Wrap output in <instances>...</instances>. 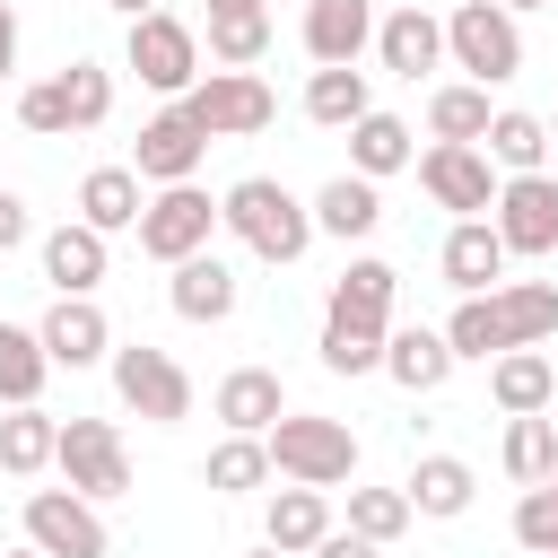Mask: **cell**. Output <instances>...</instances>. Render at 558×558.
Instances as JSON below:
<instances>
[{"mask_svg": "<svg viewBox=\"0 0 558 558\" xmlns=\"http://www.w3.org/2000/svg\"><path fill=\"white\" fill-rule=\"evenodd\" d=\"M549 331H558V288H549V279H497V288H480V296H462V305L445 314V349H453V366H462V357L541 349Z\"/></svg>", "mask_w": 558, "mask_h": 558, "instance_id": "obj_1", "label": "cell"}, {"mask_svg": "<svg viewBox=\"0 0 558 558\" xmlns=\"http://www.w3.org/2000/svg\"><path fill=\"white\" fill-rule=\"evenodd\" d=\"M392 288H401V270L375 262V253H357V262L331 279V305H323V366H331V375H375V366H384Z\"/></svg>", "mask_w": 558, "mask_h": 558, "instance_id": "obj_2", "label": "cell"}, {"mask_svg": "<svg viewBox=\"0 0 558 558\" xmlns=\"http://www.w3.org/2000/svg\"><path fill=\"white\" fill-rule=\"evenodd\" d=\"M218 227H227L253 262H270V270L305 262V244H314V209H305L279 174H244V183L218 201Z\"/></svg>", "mask_w": 558, "mask_h": 558, "instance_id": "obj_3", "label": "cell"}, {"mask_svg": "<svg viewBox=\"0 0 558 558\" xmlns=\"http://www.w3.org/2000/svg\"><path fill=\"white\" fill-rule=\"evenodd\" d=\"M262 445H270V471H279V480H305V488H340V480H357V436H349V418L279 410V418L262 427Z\"/></svg>", "mask_w": 558, "mask_h": 558, "instance_id": "obj_4", "label": "cell"}, {"mask_svg": "<svg viewBox=\"0 0 558 558\" xmlns=\"http://www.w3.org/2000/svg\"><path fill=\"white\" fill-rule=\"evenodd\" d=\"M445 61L471 70V87H506V78L523 70V26H514V9L462 0V9L445 17Z\"/></svg>", "mask_w": 558, "mask_h": 558, "instance_id": "obj_5", "label": "cell"}, {"mask_svg": "<svg viewBox=\"0 0 558 558\" xmlns=\"http://www.w3.org/2000/svg\"><path fill=\"white\" fill-rule=\"evenodd\" d=\"M209 140H253V131H270L279 122V96H270V78H253V70H201L183 96H174Z\"/></svg>", "mask_w": 558, "mask_h": 558, "instance_id": "obj_6", "label": "cell"}, {"mask_svg": "<svg viewBox=\"0 0 558 558\" xmlns=\"http://www.w3.org/2000/svg\"><path fill=\"white\" fill-rule=\"evenodd\" d=\"M113 392H122V410H140L148 427H183L192 418V375L166 357V349H148V340H113Z\"/></svg>", "mask_w": 558, "mask_h": 558, "instance_id": "obj_7", "label": "cell"}, {"mask_svg": "<svg viewBox=\"0 0 558 558\" xmlns=\"http://www.w3.org/2000/svg\"><path fill=\"white\" fill-rule=\"evenodd\" d=\"M410 166H418V192H427L436 209H453V218H488V201H497V183H506L480 140H436V148L410 157Z\"/></svg>", "mask_w": 558, "mask_h": 558, "instance_id": "obj_8", "label": "cell"}, {"mask_svg": "<svg viewBox=\"0 0 558 558\" xmlns=\"http://www.w3.org/2000/svg\"><path fill=\"white\" fill-rule=\"evenodd\" d=\"M52 471H61V488H78V497H122V488H131L122 427H113V418H70V427L52 436Z\"/></svg>", "mask_w": 558, "mask_h": 558, "instance_id": "obj_9", "label": "cell"}, {"mask_svg": "<svg viewBox=\"0 0 558 558\" xmlns=\"http://www.w3.org/2000/svg\"><path fill=\"white\" fill-rule=\"evenodd\" d=\"M488 227L506 235L514 262H541L558 253V174H506L497 201H488Z\"/></svg>", "mask_w": 558, "mask_h": 558, "instance_id": "obj_10", "label": "cell"}, {"mask_svg": "<svg viewBox=\"0 0 558 558\" xmlns=\"http://www.w3.org/2000/svg\"><path fill=\"white\" fill-rule=\"evenodd\" d=\"M122 61L140 70V87H157V96H183V87L201 78V35H192L183 17H166V9H148V17H131V44H122Z\"/></svg>", "mask_w": 558, "mask_h": 558, "instance_id": "obj_11", "label": "cell"}, {"mask_svg": "<svg viewBox=\"0 0 558 558\" xmlns=\"http://www.w3.org/2000/svg\"><path fill=\"white\" fill-rule=\"evenodd\" d=\"M209 227H218V201H209L201 183H157V201L140 209V253L174 270L183 253H201V244H209Z\"/></svg>", "mask_w": 558, "mask_h": 558, "instance_id": "obj_12", "label": "cell"}, {"mask_svg": "<svg viewBox=\"0 0 558 558\" xmlns=\"http://www.w3.org/2000/svg\"><path fill=\"white\" fill-rule=\"evenodd\" d=\"M26 541L44 558H105V514L78 488H35L26 497Z\"/></svg>", "mask_w": 558, "mask_h": 558, "instance_id": "obj_13", "label": "cell"}, {"mask_svg": "<svg viewBox=\"0 0 558 558\" xmlns=\"http://www.w3.org/2000/svg\"><path fill=\"white\" fill-rule=\"evenodd\" d=\"M201 157H209V131H201L183 105L148 113V122H140V140H131V174H140V183H192V174H201Z\"/></svg>", "mask_w": 558, "mask_h": 558, "instance_id": "obj_14", "label": "cell"}, {"mask_svg": "<svg viewBox=\"0 0 558 558\" xmlns=\"http://www.w3.org/2000/svg\"><path fill=\"white\" fill-rule=\"evenodd\" d=\"M35 340H44V357L52 366H105L113 357V323H105V305L96 296H52V314L35 323Z\"/></svg>", "mask_w": 558, "mask_h": 558, "instance_id": "obj_15", "label": "cell"}, {"mask_svg": "<svg viewBox=\"0 0 558 558\" xmlns=\"http://www.w3.org/2000/svg\"><path fill=\"white\" fill-rule=\"evenodd\" d=\"M375 61L392 70V78H427L436 61H445V17L436 9H418V0H401L392 17H375Z\"/></svg>", "mask_w": 558, "mask_h": 558, "instance_id": "obj_16", "label": "cell"}, {"mask_svg": "<svg viewBox=\"0 0 558 558\" xmlns=\"http://www.w3.org/2000/svg\"><path fill=\"white\" fill-rule=\"evenodd\" d=\"M166 296H174V314H183V323H227V314H235V296H244V279L201 244V253H183V262H174Z\"/></svg>", "mask_w": 558, "mask_h": 558, "instance_id": "obj_17", "label": "cell"}, {"mask_svg": "<svg viewBox=\"0 0 558 558\" xmlns=\"http://www.w3.org/2000/svg\"><path fill=\"white\" fill-rule=\"evenodd\" d=\"M436 262H445V288L480 296V288H497V279H506V262H514V253H506V235H497L488 218H453V235H445V253H436Z\"/></svg>", "mask_w": 558, "mask_h": 558, "instance_id": "obj_18", "label": "cell"}, {"mask_svg": "<svg viewBox=\"0 0 558 558\" xmlns=\"http://www.w3.org/2000/svg\"><path fill=\"white\" fill-rule=\"evenodd\" d=\"M35 253H44V279H52L61 296H96V279H105V262H113V253H105V235H96L87 218L52 227V235H44Z\"/></svg>", "mask_w": 558, "mask_h": 558, "instance_id": "obj_19", "label": "cell"}, {"mask_svg": "<svg viewBox=\"0 0 558 558\" xmlns=\"http://www.w3.org/2000/svg\"><path fill=\"white\" fill-rule=\"evenodd\" d=\"M418 157V140H410V122L401 113H384V105H366L357 122H349V174H366V183H384V174H401Z\"/></svg>", "mask_w": 558, "mask_h": 558, "instance_id": "obj_20", "label": "cell"}, {"mask_svg": "<svg viewBox=\"0 0 558 558\" xmlns=\"http://www.w3.org/2000/svg\"><path fill=\"white\" fill-rule=\"evenodd\" d=\"M305 209H314V235H340V244H357V235L384 227V192H375L366 174H331Z\"/></svg>", "mask_w": 558, "mask_h": 558, "instance_id": "obj_21", "label": "cell"}, {"mask_svg": "<svg viewBox=\"0 0 558 558\" xmlns=\"http://www.w3.org/2000/svg\"><path fill=\"white\" fill-rule=\"evenodd\" d=\"M384 375H392L401 392H436V384L453 375L445 331H427V323H392V331H384Z\"/></svg>", "mask_w": 558, "mask_h": 558, "instance_id": "obj_22", "label": "cell"}, {"mask_svg": "<svg viewBox=\"0 0 558 558\" xmlns=\"http://www.w3.org/2000/svg\"><path fill=\"white\" fill-rule=\"evenodd\" d=\"M209 410L227 418V436H262V427L288 410V392H279V375H270V366H235V375H218Z\"/></svg>", "mask_w": 558, "mask_h": 558, "instance_id": "obj_23", "label": "cell"}, {"mask_svg": "<svg viewBox=\"0 0 558 558\" xmlns=\"http://www.w3.org/2000/svg\"><path fill=\"white\" fill-rule=\"evenodd\" d=\"M375 44V0H305V52L314 61H357Z\"/></svg>", "mask_w": 558, "mask_h": 558, "instance_id": "obj_24", "label": "cell"}, {"mask_svg": "<svg viewBox=\"0 0 558 558\" xmlns=\"http://www.w3.org/2000/svg\"><path fill=\"white\" fill-rule=\"evenodd\" d=\"M270 52V0H209V61L253 70Z\"/></svg>", "mask_w": 558, "mask_h": 558, "instance_id": "obj_25", "label": "cell"}, {"mask_svg": "<svg viewBox=\"0 0 558 558\" xmlns=\"http://www.w3.org/2000/svg\"><path fill=\"white\" fill-rule=\"evenodd\" d=\"M488 392H497L506 418H523V410H558V366H549L541 349H506V357H488Z\"/></svg>", "mask_w": 558, "mask_h": 558, "instance_id": "obj_26", "label": "cell"}, {"mask_svg": "<svg viewBox=\"0 0 558 558\" xmlns=\"http://www.w3.org/2000/svg\"><path fill=\"white\" fill-rule=\"evenodd\" d=\"M471 462L462 453H418V471L401 480V497H410V514H436V523H453V514H471Z\"/></svg>", "mask_w": 558, "mask_h": 558, "instance_id": "obj_27", "label": "cell"}, {"mask_svg": "<svg viewBox=\"0 0 558 558\" xmlns=\"http://www.w3.org/2000/svg\"><path fill=\"white\" fill-rule=\"evenodd\" d=\"M480 140H488V166H497V174H541V166H549V131H541V113H523V105H497Z\"/></svg>", "mask_w": 558, "mask_h": 558, "instance_id": "obj_28", "label": "cell"}, {"mask_svg": "<svg viewBox=\"0 0 558 558\" xmlns=\"http://www.w3.org/2000/svg\"><path fill=\"white\" fill-rule=\"evenodd\" d=\"M140 209H148V192H140V174H131V166H96V174L78 183V218H87L96 235L140 227Z\"/></svg>", "mask_w": 558, "mask_h": 558, "instance_id": "obj_29", "label": "cell"}, {"mask_svg": "<svg viewBox=\"0 0 558 558\" xmlns=\"http://www.w3.org/2000/svg\"><path fill=\"white\" fill-rule=\"evenodd\" d=\"M262 532H270V549L305 558V549L331 532V497H323V488H305V480H288V488L270 497V523H262Z\"/></svg>", "mask_w": 558, "mask_h": 558, "instance_id": "obj_30", "label": "cell"}, {"mask_svg": "<svg viewBox=\"0 0 558 558\" xmlns=\"http://www.w3.org/2000/svg\"><path fill=\"white\" fill-rule=\"evenodd\" d=\"M52 436H61V418H52L44 401H17V410L0 418V471H9V480L52 471Z\"/></svg>", "mask_w": 558, "mask_h": 558, "instance_id": "obj_31", "label": "cell"}, {"mask_svg": "<svg viewBox=\"0 0 558 558\" xmlns=\"http://www.w3.org/2000/svg\"><path fill=\"white\" fill-rule=\"evenodd\" d=\"M366 105H375V96H366V70H357V61H323V70L305 78V122H323V131H349Z\"/></svg>", "mask_w": 558, "mask_h": 558, "instance_id": "obj_32", "label": "cell"}, {"mask_svg": "<svg viewBox=\"0 0 558 558\" xmlns=\"http://www.w3.org/2000/svg\"><path fill=\"white\" fill-rule=\"evenodd\" d=\"M44 375H52V357H44L35 323H0V401L9 410L17 401H44Z\"/></svg>", "mask_w": 558, "mask_h": 558, "instance_id": "obj_33", "label": "cell"}, {"mask_svg": "<svg viewBox=\"0 0 558 558\" xmlns=\"http://www.w3.org/2000/svg\"><path fill=\"white\" fill-rule=\"evenodd\" d=\"M549 471H558V418H549V410H523V418L506 427V480L532 488V480H549Z\"/></svg>", "mask_w": 558, "mask_h": 558, "instance_id": "obj_34", "label": "cell"}, {"mask_svg": "<svg viewBox=\"0 0 558 558\" xmlns=\"http://www.w3.org/2000/svg\"><path fill=\"white\" fill-rule=\"evenodd\" d=\"M201 480H209L218 497H244V488H262V480H270V445H262V436H227V445L201 462Z\"/></svg>", "mask_w": 558, "mask_h": 558, "instance_id": "obj_35", "label": "cell"}, {"mask_svg": "<svg viewBox=\"0 0 558 558\" xmlns=\"http://www.w3.org/2000/svg\"><path fill=\"white\" fill-rule=\"evenodd\" d=\"M488 113H497V105H488V87H471V78L427 96V131H436V140H480V131H488Z\"/></svg>", "mask_w": 558, "mask_h": 558, "instance_id": "obj_36", "label": "cell"}, {"mask_svg": "<svg viewBox=\"0 0 558 558\" xmlns=\"http://www.w3.org/2000/svg\"><path fill=\"white\" fill-rule=\"evenodd\" d=\"M61 105H70V131H96L113 113V70L105 61H70L61 70Z\"/></svg>", "mask_w": 558, "mask_h": 558, "instance_id": "obj_37", "label": "cell"}, {"mask_svg": "<svg viewBox=\"0 0 558 558\" xmlns=\"http://www.w3.org/2000/svg\"><path fill=\"white\" fill-rule=\"evenodd\" d=\"M410 523H418V514H410V497H401V488H349V532H366V541H384V549H392Z\"/></svg>", "mask_w": 558, "mask_h": 558, "instance_id": "obj_38", "label": "cell"}, {"mask_svg": "<svg viewBox=\"0 0 558 558\" xmlns=\"http://www.w3.org/2000/svg\"><path fill=\"white\" fill-rule=\"evenodd\" d=\"M514 541H523L532 558H558V471L514 497Z\"/></svg>", "mask_w": 558, "mask_h": 558, "instance_id": "obj_39", "label": "cell"}, {"mask_svg": "<svg viewBox=\"0 0 558 558\" xmlns=\"http://www.w3.org/2000/svg\"><path fill=\"white\" fill-rule=\"evenodd\" d=\"M17 122H26L35 140H70V105H61V78H35V87H17Z\"/></svg>", "mask_w": 558, "mask_h": 558, "instance_id": "obj_40", "label": "cell"}, {"mask_svg": "<svg viewBox=\"0 0 558 558\" xmlns=\"http://www.w3.org/2000/svg\"><path fill=\"white\" fill-rule=\"evenodd\" d=\"M314 558H384V541H366V532H340V523H331V532L314 541Z\"/></svg>", "mask_w": 558, "mask_h": 558, "instance_id": "obj_41", "label": "cell"}, {"mask_svg": "<svg viewBox=\"0 0 558 558\" xmlns=\"http://www.w3.org/2000/svg\"><path fill=\"white\" fill-rule=\"evenodd\" d=\"M26 235H35V218H26V201H17L9 183H0V253H17Z\"/></svg>", "mask_w": 558, "mask_h": 558, "instance_id": "obj_42", "label": "cell"}, {"mask_svg": "<svg viewBox=\"0 0 558 558\" xmlns=\"http://www.w3.org/2000/svg\"><path fill=\"white\" fill-rule=\"evenodd\" d=\"M9 70H17V9L0 0V78H9Z\"/></svg>", "mask_w": 558, "mask_h": 558, "instance_id": "obj_43", "label": "cell"}, {"mask_svg": "<svg viewBox=\"0 0 558 558\" xmlns=\"http://www.w3.org/2000/svg\"><path fill=\"white\" fill-rule=\"evenodd\" d=\"M105 9H122V17H148V9H157V0H105Z\"/></svg>", "mask_w": 558, "mask_h": 558, "instance_id": "obj_44", "label": "cell"}, {"mask_svg": "<svg viewBox=\"0 0 558 558\" xmlns=\"http://www.w3.org/2000/svg\"><path fill=\"white\" fill-rule=\"evenodd\" d=\"M497 9H549V0H497Z\"/></svg>", "mask_w": 558, "mask_h": 558, "instance_id": "obj_45", "label": "cell"}, {"mask_svg": "<svg viewBox=\"0 0 558 558\" xmlns=\"http://www.w3.org/2000/svg\"><path fill=\"white\" fill-rule=\"evenodd\" d=\"M253 558H288V549H270V541H262V549H253Z\"/></svg>", "mask_w": 558, "mask_h": 558, "instance_id": "obj_46", "label": "cell"}, {"mask_svg": "<svg viewBox=\"0 0 558 558\" xmlns=\"http://www.w3.org/2000/svg\"><path fill=\"white\" fill-rule=\"evenodd\" d=\"M9 558H44V549H35V541H26V549H9Z\"/></svg>", "mask_w": 558, "mask_h": 558, "instance_id": "obj_47", "label": "cell"}, {"mask_svg": "<svg viewBox=\"0 0 558 558\" xmlns=\"http://www.w3.org/2000/svg\"><path fill=\"white\" fill-rule=\"evenodd\" d=\"M296 9H305V0H296Z\"/></svg>", "mask_w": 558, "mask_h": 558, "instance_id": "obj_48", "label": "cell"}]
</instances>
